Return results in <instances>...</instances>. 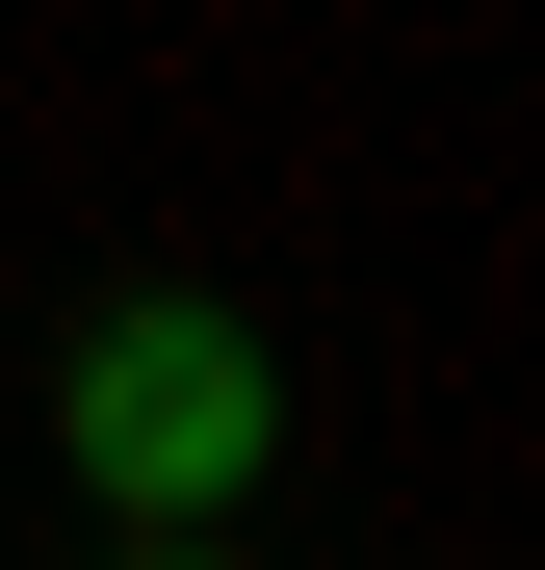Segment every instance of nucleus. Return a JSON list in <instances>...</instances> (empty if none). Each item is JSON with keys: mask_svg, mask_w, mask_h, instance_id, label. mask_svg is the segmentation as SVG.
I'll list each match as a JSON object with an SVG mask.
<instances>
[{"mask_svg": "<svg viewBox=\"0 0 545 570\" xmlns=\"http://www.w3.org/2000/svg\"><path fill=\"white\" fill-rule=\"evenodd\" d=\"M52 441H78V493H105L130 544H182V519H234V493H260L286 390H260V337H234V312L130 285V312H78V363H52Z\"/></svg>", "mask_w": 545, "mask_h": 570, "instance_id": "obj_1", "label": "nucleus"}]
</instances>
